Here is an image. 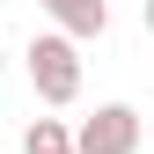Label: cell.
Here are the masks:
<instances>
[{"mask_svg":"<svg viewBox=\"0 0 154 154\" xmlns=\"http://www.w3.org/2000/svg\"><path fill=\"white\" fill-rule=\"evenodd\" d=\"M147 125L132 103H95L81 125H73V154H140Z\"/></svg>","mask_w":154,"mask_h":154,"instance_id":"7a4b0ae2","label":"cell"},{"mask_svg":"<svg viewBox=\"0 0 154 154\" xmlns=\"http://www.w3.org/2000/svg\"><path fill=\"white\" fill-rule=\"evenodd\" d=\"M140 22H147V37H154V0H147V8H140Z\"/></svg>","mask_w":154,"mask_h":154,"instance_id":"5b68a950","label":"cell"},{"mask_svg":"<svg viewBox=\"0 0 154 154\" xmlns=\"http://www.w3.org/2000/svg\"><path fill=\"white\" fill-rule=\"evenodd\" d=\"M22 154H73V132L59 118H29L22 125Z\"/></svg>","mask_w":154,"mask_h":154,"instance_id":"277c9868","label":"cell"},{"mask_svg":"<svg viewBox=\"0 0 154 154\" xmlns=\"http://www.w3.org/2000/svg\"><path fill=\"white\" fill-rule=\"evenodd\" d=\"M44 15L59 22V37H73V44H88V37L110 29V8H103V0H44Z\"/></svg>","mask_w":154,"mask_h":154,"instance_id":"3957f363","label":"cell"},{"mask_svg":"<svg viewBox=\"0 0 154 154\" xmlns=\"http://www.w3.org/2000/svg\"><path fill=\"white\" fill-rule=\"evenodd\" d=\"M37 8H44V0H37Z\"/></svg>","mask_w":154,"mask_h":154,"instance_id":"52a82bcc","label":"cell"},{"mask_svg":"<svg viewBox=\"0 0 154 154\" xmlns=\"http://www.w3.org/2000/svg\"><path fill=\"white\" fill-rule=\"evenodd\" d=\"M29 88H37V103H51V110H66L73 95H81V44H73V37H37L29 44Z\"/></svg>","mask_w":154,"mask_h":154,"instance_id":"6da1fadb","label":"cell"},{"mask_svg":"<svg viewBox=\"0 0 154 154\" xmlns=\"http://www.w3.org/2000/svg\"><path fill=\"white\" fill-rule=\"evenodd\" d=\"M0 73H8V51H0Z\"/></svg>","mask_w":154,"mask_h":154,"instance_id":"8992f818","label":"cell"}]
</instances>
